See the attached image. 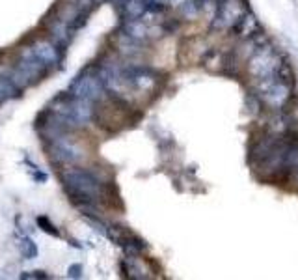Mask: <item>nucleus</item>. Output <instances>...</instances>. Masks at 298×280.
Returning <instances> with one entry per match:
<instances>
[{
	"label": "nucleus",
	"instance_id": "obj_2",
	"mask_svg": "<svg viewBox=\"0 0 298 280\" xmlns=\"http://www.w3.org/2000/svg\"><path fill=\"white\" fill-rule=\"evenodd\" d=\"M47 109L51 112H56L60 116L71 120L75 127H84L86 124H90V120L93 118V103L82 97H75L73 93H61L58 97H54L53 101L49 103Z\"/></svg>",
	"mask_w": 298,
	"mask_h": 280
},
{
	"label": "nucleus",
	"instance_id": "obj_20",
	"mask_svg": "<svg viewBox=\"0 0 298 280\" xmlns=\"http://www.w3.org/2000/svg\"><path fill=\"white\" fill-rule=\"evenodd\" d=\"M93 2H95V4H101V2H105V0H93Z\"/></svg>",
	"mask_w": 298,
	"mask_h": 280
},
{
	"label": "nucleus",
	"instance_id": "obj_4",
	"mask_svg": "<svg viewBox=\"0 0 298 280\" xmlns=\"http://www.w3.org/2000/svg\"><path fill=\"white\" fill-rule=\"evenodd\" d=\"M280 62H282L280 56L276 55V51L270 45L257 47L248 60V75L255 80L267 78L278 70Z\"/></svg>",
	"mask_w": 298,
	"mask_h": 280
},
{
	"label": "nucleus",
	"instance_id": "obj_19",
	"mask_svg": "<svg viewBox=\"0 0 298 280\" xmlns=\"http://www.w3.org/2000/svg\"><path fill=\"white\" fill-rule=\"evenodd\" d=\"M295 178L298 179V166H297V168H295Z\"/></svg>",
	"mask_w": 298,
	"mask_h": 280
},
{
	"label": "nucleus",
	"instance_id": "obj_1",
	"mask_svg": "<svg viewBox=\"0 0 298 280\" xmlns=\"http://www.w3.org/2000/svg\"><path fill=\"white\" fill-rule=\"evenodd\" d=\"M61 183L65 187V193L69 198L80 206H90V204L99 202L105 193V187L99 176L86 168H67L61 172Z\"/></svg>",
	"mask_w": 298,
	"mask_h": 280
},
{
	"label": "nucleus",
	"instance_id": "obj_17",
	"mask_svg": "<svg viewBox=\"0 0 298 280\" xmlns=\"http://www.w3.org/2000/svg\"><path fill=\"white\" fill-rule=\"evenodd\" d=\"M186 0H168V4L172 6V8H181Z\"/></svg>",
	"mask_w": 298,
	"mask_h": 280
},
{
	"label": "nucleus",
	"instance_id": "obj_10",
	"mask_svg": "<svg viewBox=\"0 0 298 280\" xmlns=\"http://www.w3.org/2000/svg\"><path fill=\"white\" fill-rule=\"evenodd\" d=\"M147 9V0H127L123 4V13L127 19H140Z\"/></svg>",
	"mask_w": 298,
	"mask_h": 280
},
{
	"label": "nucleus",
	"instance_id": "obj_16",
	"mask_svg": "<svg viewBox=\"0 0 298 280\" xmlns=\"http://www.w3.org/2000/svg\"><path fill=\"white\" fill-rule=\"evenodd\" d=\"M23 279H49V275H47V273H41V271H32V273L23 275Z\"/></svg>",
	"mask_w": 298,
	"mask_h": 280
},
{
	"label": "nucleus",
	"instance_id": "obj_18",
	"mask_svg": "<svg viewBox=\"0 0 298 280\" xmlns=\"http://www.w3.org/2000/svg\"><path fill=\"white\" fill-rule=\"evenodd\" d=\"M116 2H118V4H119V6H123V4H125V2H127V0H116Z\"/></svg>",
	"mask_w": 298,
	"mask_h": 280
},
{
	"label": "nucleus",
	"instance_id": "obj_7",
	"mask_svg": "<svg viewBox=\"0 0 298 280\" xmlns=\"http://www.w3.org/2000/svg\"><path fill=\"white\" fill-rule=\"evenodd\" d=\"M32 53L38 56L41 62L45 64L47 68H54L58 66L61 60L60 55V47L56 45L54 41H49V39H39L34 45H30Z\"/></svg>",
	"mask_w": 298,
	"mask_h": 280
},
{
	"label": "nucleus",
	"instance_id": "obj_12",
	"mask_svg": "<svg viewBox=\"0 0 298 280\" xmlns=\"http://www.w3.org/2000/svg\"><path fill=\"white\" fill-rule=\"evenodd\" d=\"M17 95H21V90L8 77H0V103L13 99Z\"/></svg>",
	"mask_w": 298,
	"mask_h": 280
},
{
	"label": "nucleus",
	"instance_id": "obj_15",
	"mask_svg": "<svg viewBox=\"0 0 298 280\" xmlns=\"http://www.w3.org/2000/svg\"><path fill=\"white\" fill-rule=\"evenodd\" d=\"M67 277L69 279H80V277H82V267H80V265H71V267H69L67 269Z\"/></svg>",
	"mask_w": 298,
	"mask_h": 280
},
{
	"label": "nucleus",
	"instance_id": "obj_5",
	"mask_svg": "<svg viewBox=\"0 0 298 280\" xmlns=\"http://www.w3.org/2000/svg\"><path fill=\"white\" fill-rule=\"evenodd\" d=\"M47 151H49L51 161H53L54 164H58V166L75 164L84 157V151L78 148L67 135H60V137H56V139L49 140Z\"/></svg>",
	"mask_w": 298,
	"mask_h": 280
},
{
	"label": "nucleus",
	"instance_id": "obj_3",
	"mask_svg": "<svg viewBox=\"0 0 298 280\" xmlns=\"http://www.w3.org/2000/svg\"><path fill=\"white\" fill-rule=\"evenodd\" d=\"M47 71H49V68L32 53L30 47H24L21 51L17 66L9 70L8 78L19 90H24V88H28L34 82H38L41 77H45Z\"/></svg>",
	"mask_w": 298,
	"mask_h": 280
},
{
	"label": "nucleus",
	"instance_id": "obj_9",
	"mask_svg": "<svg viewBox=\"0 0 298 280\" xmlns=\"http://www.w3.org/2000/svg\"><path fill=\"white\" fill-rule=\"evenodd\" d=\"M51 32H53V41L58 47H67L73 39V32L75 28H71L67 23L60 21L58 17L51 23Z\"/></svg>",
	"mask_w": 298,
	"mask_h": 280
},
{
	"label": "nucleus",
	"instance_id": "obj_8",
	"mask_svg": "<svg viewBox=\"0 0 298 280\" xmlns=\"http://www.w3.org/2000/svg\"><path fill=\"white\" fill-rule=\"evenodd\" d=\"M149 30H151V26L142 19H127L121 26L123 34H127L129 38L136 39V41H144L149 38Z\"/></svg>",
	"mask_w": 298,
	"mask_h": 280
},
{
	"label": "nucleus",
	"instance_id": "obj_13",
	"mask_svg": "<svg viewBox=\"0 0 298 280\" xmlns=\"http://www.w3.org/2000/svg\"><path fill=\"white\" fill-rule=\"evenodd\" d=\"M19 250H21L24 260H32V258L38 256V247H36V243L32 241L28 235H23L19 239Z\"/></svg>",
	"mask_w": 298,
	"mask_h": 280
},
{
	"label": "nucleus",
	"instance_id": "obj_11",
	"mask_svg": "<svg viewBox=\"0 0 298 280\" xmlns=\"http://www.w3.org/2000/svg\"><path fill=\"white\" fill-rule=\"evenodd\" d=\"M118 49H119V53L127 56H132V55H138L140 53V41L136 39L129 38L127 34H119L118 36Z\"/></svg>",
	"mask_w": 298,
	"mask_h": 280
},
{
	"label": "nucleus",
	"instance_id": "obj_6",
	"mask_svg": "<svg viewBox=\"0 0 298 280\" xmlns=\"http://www.w3.org/2000/svg\"><path fill=\"white\" fill-rule=\"evenodd\" d=\"M69 93H73L75 97L88 99L92 103L103 101L107 97L103 80L99 75H93V73H82L80 77L75 78L73 84L69 86Z\"/></svg>",
	"mask_w": 298,
	"mask_h": 280
},
{
	"label": "nucleus",
	"instance_id": "obj_14",
	"mask_svg": "<svg viewBox=\"0 0 298 280\" xmlns=\"http://www.w3.org/2000/svg\"><path fill=\"white\" fill-rule=\"evenodd\" d=\"M38 226L43 230V232H47V233H51V235H54V237H58L60 233H58V230L54 228L53 226V222L49 220L47 217H38Z\"/></svg>",
	"mask_w": 298,
	"mask_h": 280
}]
</instances>
